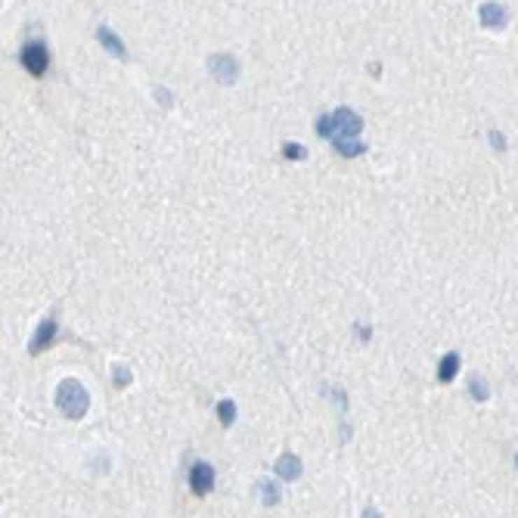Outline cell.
Returning a JSON list of instances; mask_svg holds the SVG:
<instances>
[{
  "mask_svg": "<svg viewBox=\"0 0 518 518\" xmlns=\"http://www.w3.org/2000/svg\"><path fill=\"white\" fill-rule=\"evenodd\" d=\"M469 394L475 400H487L491 398V391H487V382H481V379H472L469 382Z\"/></svg>",
  "mask_w": 518,
  "mask_h": 518,
  "instance_id": "obj_14",
  "label": "cell"
},
{
  "mask_svg": "<svg viewBox=\"0 0 518 518\" xmlns=\"http://www.w3.org/2000/svg\"><path fill=\"white\" fill-rule=\"evenodd\" d=\"M155 97H158V103H162V106H171V93H168V88H155Z\"/></svg>",
  "mask_w": 518,
  "mask_h": 518,
  "instance_id": "obj_17",
  "label": "cell"
},
{
  "mask_svg": "<svg viewBox=\"0 0 518 518\" xmlns=\"http://www.w3.org/2000/svg\"><path fill=\"white\" fill-rule=\"evenodd\" d=\"M56 407L59 413H66L69 419H81L90 410V394L78 379H66V382L56 385Z\"/></svg>",
  "mask_w": 518,
  "mask_h": 518,
  "instance_id": "obj_2",
  "label": "cell"
},
{
  "mask_svg": "<svg viewBox=\"0 0 518 518\" xmlns=\"http://www.w3.org/2000/svg\"><path fill=\"white\" fill-rule=\"evenodd\" d=\"M56 332H59V326H56V316H47V320L38 326L34 338L28 342V354H41V351H47L50 344L56 342Z\"/></svg>",
  "mask_w": 518,
  "mask_h": 518,
  "instance_id": "obj_5",
  "label": "cell"
},
{
  "mask_svg": "<svg viewBox=\"0 0 518 518\" xmlns=\"http://www.w3.org/2000/svg\"><path fill=\"white\" fill-rule=\"evenodd\" d=\"M258 491H261V503H264L267 509L279 503V487L273 484V481H258Z\"/></svg>",
  "mask_w": 518,
  "mask_h": 518,
  "instance_id": "obj_12",
  "label": "cell"
},
{
  "mask_svg": "<svg viewBox=\"0 0 518 518\" xmlns=\"http://www.w3.org/2000/svg\"><path fill=\"white\" fill-rule=\"evenodd\" d=\"M208 71H211L214 81L227 88V84H236V78H239V62L230 53H211L208 56Z\"/></svg>",
  "mask_w": 518,
  "mask_h": 518,
  "instance_id": "obj_4",
  "label": "cell"
},
{
  "mask_svg": "<svg viewBox=\"0 0 518 518\" xmlns=\"http://www.w3.org/2000/svg\"><path fill=\"white\" fill-rule=\"evenodd\" d=\"M456 372H459V354H447L441 360V366H438V382H453L456 379Z\"/></svg>",
  "mask_w": 518,
  "mask_h": 518,
  "instance_id": "obj_11",
  "label": "cell"
},
{
  "mask_svg": "<svg viewBox=\"0 0 518 518\" xmlns=\"http://www.w3.org/2000/svg\"><path fill=\"white\" fill-rule=\"evenodd\" d=\"M190 487L196 491L199 496H205V493H211V487H214V469L208 463H196L192 465V472H190Z\"/></svg>",
  "mask_w": 518,
  "mask_h": 518,
  "instance_id": "obj_6",
  "label": "cell"
},
{
  "mask_svg": "<svg viewBox=\"0 0 518 518\" xmlns=\"http://www.w3.org/2000/svg\"><path fill=\"white\" fill-rule=\"evenodd\" d=\"M332 146L338 149V155H344V158H354V155H363L366 153V143L357 140V136H338Z\"/></svg>",
  "mask_w": 518,
  "mask_h": 518,
  "instance_id": "obj_10",
  "label": "cell"
},
{
  "mask_svg": "<svg viewBox=\"0 0 518 518\" xmlns=\"http://www.w3.org/2000/svg\"><path fill=\"white\" fill-rule=\"evenodd\" d=\"M357 335H360L363 342H366V338H370V326H357Z\"/></svg>",
  "mask_w": 518,
  "mask_h": 518,
  "instance_id": "obj_19",
  "label": "cell"
},
{
  "mask_svg": "<svg viewBox=\"0 0 518 518\" xmlns=\"http://www.w3.org/2000/svg\"><path fill=\"white\" fill-rule=\"evenodd\" d=\"M19 59H22L25 71H31L34 78L47 75L50 53H47V44H44V41H28V44L22 47V53H19Z\"/></svg>",
  "mask_w": 518,
  "mask_h": 518,
  "instance_id": "obj_3",
  "label": "cell"
},
{
  "mask_svg": "<svg viewBox=\"0 0 518 518\" xmlns=\"http://www.w3.org/2000/svg\"><path fill=\"white\" fill-rule=\"evenodd\" d=\"M491 140H493V149H506V140H503L496 131H491Z\"/></svg>",
  "mask_w": 518,
  "mask_h": 518,
  "instance_id": "obj_18",
  "label": "cell"
},
{
  "mask_svg": "<svg viewBox=\"0 0 518 518\" xmlns=\"http://www.w3.org/2000/svg\"><path fill=\"white\" fill-rule=\"evenodd\" d=\"M218 419H220V426H233V422H236V404H233V400H220V404H218Z\"/></svg>",
  "mask_w": 518,
  "mask_h": 518,
  "instance_id": "obj_13",
  "label": "cell"
},
{
  "mask_svg": "<svg viewBox=\"0 0 518 518\" xmlns=\"http://www.w3.org/2000/svg\"><path fill=\"white\" fill-rule=\"evenodd\" d=\"M360 131H363V118L354 109H348V106L323 115V118L316 121V134L329 143H335L338 136H360Z\"/></svg>",
  "mask_w": 518,
  "mask_h": 518,
  "instance_id": "obj_1",
  "label": "cell"
},
{
  "mask_svg": "<svg viewBox=\"0 0 518 518\" xmlns=\"http://www.w3.org/2000/svg\"><path fill=\"white\" fill-rule=\"evenodd\" d=\"M283 155L289 158V162H301L307 153H304V146H298V143H286V149H283Z\"/></svg>",
  "mask_w": 518,
  "mask_h": 518,
  "instance_id": "obj_15",
  "label": "cell"
},
{
  "mask_svg": "<svg viewBox=\"0 0 518 518\" xmlns=\"http://www.w3.org/2000/svg\"><path fill=\"white\" fill-rule=\"evenodd\" d=\"M515 463H518V456H515Z\"/></svg>",
  "mask_w": 518,
  "mask_h": 518,
  "instance_id": "obj_20",
  "label": "cell"
},
{
  "mask_svg": "<svg viewBox=\"0 0 518 518\" xmlns=\"http://www.w3.org/2000/svg\"><path fill=\"white\" fill-rule=\"evenodd\" d=\"M478 19L484 28H506L509 13H506V6H500V4H481Z\"/></svg>",
  "mask_w": 518,
  "mask_h": 518,
  "instance_id": "obj_7",
  "label": "cell"
},
{
  "mask_svg": "<svg viewBox=\"0 0 518 518\" xmlns=\"http://www.w3.org/2000/svg\"><path fill=\"white\" fill-rule=\"evenodd\" d=\"M97 38H99V44H103L109 53L115 56V59H127V47L121 44V38L112 31V28H106V25H99L97 28Z\"/></svg>",
  "mask_w": 518,
  "mask_h": 518,
  "instance_id": "obj_9",
  "label": "cell"
},
{
  "mask_svg": "<svg viewBox=\"0 0 518 518\" xmlns=\"http://www.w3.org/2000/svg\"><path fill=\"white\" fill-rule=\"evenodd\" d=\"M273 472H276L279 481H298L301 478V459L292 456V453H283V456L273 463Z\"/></svg>",
  "mask_w": 518,
  "mask_h": 518,
  "instance_id": "obj_8",
  "label": "cell"
},
{
  "mask_svg": "<svg viewBox=\"0 0 518 518\" xmlns=\"http://www.w3.org/2000/svg\"><path fill=\"white\" fill-rule=\"evenodd\" d=\"M127 382H131V370H127V366H115V388H125Z\"/></svg>",
  "mask_w": 518,
  "mask_h": 518,
  "instance_id": "obj_16",
  "label": "cell"
}]
</instances>
